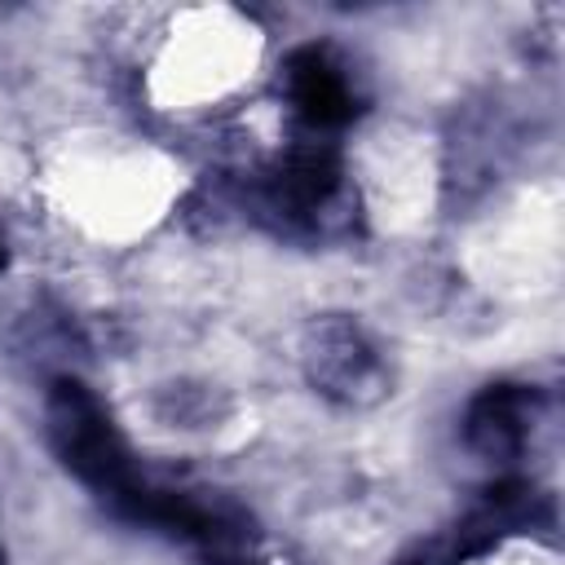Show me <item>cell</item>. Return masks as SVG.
<instances>
[{
  "label": "cell",
  "mask_w": 565,
  "mask_h": 565,
  "mask_svg": "<svg viewBox=\"0 0 565 565\" xmlns=\"http://www.w3.org/2000/svg\"><path fill=\"white\" fill-rule=\"evenodd\" d=\"M44 433L62 468L75 472L93 494H102V503H119L128 490L141 486L128 441L119 437L110 411L97 402L88 384L71 375L53 380L44 402Z\"/></svg>",
  "instance_id": "1"
},
{
  "label": "cell",
  "mask_w": 565,
  "mask_h": 565,
  "mask_svg": "<svg viewBox=\"0 0 565 565\" xmlns=\"http://www.w3.org/2000/svg\"><path fill=\"white\" fill-rule=\"evenodd\" d=\"M305 375L318 393L366 406L384 393V362L349 318H322L305 335Z\"/></svg>",
  "instance_id": "2"
},
{
  "label": "cell",
  "mask_w": 565,
  "mask_h": 565,
  "mask_svg": "<svg viewBox=\"0 0 565 565\" xmlns=\"http://www.w3.org/2000/svg\"><path fill=\"white\" fill-rule=\"evenodd\" d=\"M282 84H287V97H291L296 115L305 124H313V128H340L362 110L344 66L322 44L296 49L282 62Z\"/></svg>",
  "instance_id": "3"
},
{
  "label": "cell",
  "mask_w": 565,
  "mask_h": 565,
  "mask_svg": "<svg viewBox=\"0 0 565 565\" xmlns=\"http://www.w3.org/2000/svg\"><path fill=\"white\" fill-rule=\"evenodd\" d=\"M534 402H539V393L525 384H490L486 393H477L468 415H463L468 450H477L490 463L516 459L525 446V433H530Z\"/></svg>",
  "instance_id": "4"
},
{
  "label": "cell",
  "mask_w": 565,
  "mask_h": 565,
  "mask_svg": "<svg viewBox=\"0 0 565 565\" xmlns=\"http://www.w3.org/2000/svg\"><path fill=\"white\" fill-rule=\"evenodd\" d=\"M340 177V154L331 146H300L265 177V199L274 212L309 216L335 199Z\"/></svg>",
  "instance_id": "5"
},
{
  "label": "cell",
  "mask_w": 565,
  "mask_h": 565,
  "mask_svg": "<svg viewBox=\"0 0 565 565\" xmlns=\"http://www.w3.org/2000/svg\"><path fill=\"white\" fill-rule=\"evenodd\" d=\"M9 265V247H4V234H0V269Z\"/></svg>",
  "instance_id": "6"
}]
</instances>
